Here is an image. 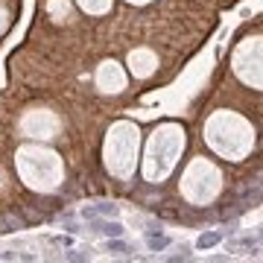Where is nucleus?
<instances>
[{
  "label": "nucleus",
  "mask_w": 263,
  "mask_h": 263,
  "mask_svg": "<svg viewBox=\"0 0 263 263\" xmlns=\"http://www.w3.org/2000/svg\"><path fill=\"white\" fill-rule=\"evenodd\" d=\"M146 246H149V252H164L170 246V237L161 234V228H149L146 231Z\"/></svg>",
  "instance_id": "nucleus-1"
},
{
  "label": "nucleus",
  "mask_w": 263,
  "mask_h": 263,
  "mask_svg": "<svg viewBox=\"0 0 263 263\" xmlns=\"http://www.w3.org/2000/svg\"><path fill=\"white\" fill-rule=\"evenodd\" d=\"M219 240H222V231H205V234H199V237H196L193 249H199V252H208V249H214Z\"/></svg>",
  "instance_id": "nucleus-2"
},
{
  "label": "nucleus",
  "mask_w": 263,
  "mask_h": 263,
  "mask_svg": "<svg viewBox=\"0 0 263 263\" xmlns=\"http://www.w3.org/2000/svg\"><path fill=\"white\" fill-rule=\"evenodd\" d=\"M105 249H108L111 255H120V252H126V243H123V237H108Z\"/></svg>",
  "instance_id": "nucleus-3"
},
{
  "label": "nucleus",
  "mask_w": 263,
  "mask_h": 263,
  "mask_svg": "<svg viewBox=\"0 0 263 263\" xmlns=\"http://www.w3.org/2000/svg\"><path fill=\"white\" fill-rule=\"evenodd\" d=\"M97 217H117V205H111V202L97 205Z\"/></svg>",
  "instance_id": "nucleus-4"
},
{
  "label": "nucleus",
  "mask_w": 263,
  "mask_h": 263,
  "mask_svg": "<svg viewBox=\"0 0 263 263\" xmlns=\"http://www.w3.org/2000/svg\"><path fill=\"white\" fill-rule=\"evenodd\" d=\"M53 243H56V246H65V249H70V246H73L76 240H73V237H67V234H62V237H56Z\"/></svg>",
  "instance_id": "nucleus-5"
}]
</instances>
